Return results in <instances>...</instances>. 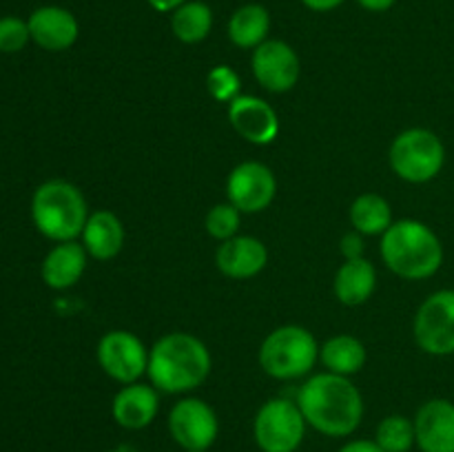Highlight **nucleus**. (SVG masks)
<instances>
[{
	"label": "nucleus",
	"instance_id": "393cba45",
	"mask_svg": "<svg viewBox=\"0 0 454 452\" xmlns=\"http://www.w3.org/2000/svg\"><path fill=\"white\" fill-rule=\"evenodd\" d=\"M372 441L384 452H411L417 448L415 421L403 415H388L380 421Z\"/></svg>",
	"mask_w": 454,
	"mask_h": 452
},
{
	"label": "nucleus",
	"instance_id": "ddd939ff",
	"mask_svg": "<svg viewBox=\"0 0 454 452\" xmlns=\"http://www.w3.org/2000/svg\"><path fill=\"white\" fill-rule=\"evenodd\" d=\"M229 122L247 142L266 146L278 140L279 118L273 106L255 96H239L229 105Z\"/></svg>",
	"mask_w": 454,
	"mask_h": 452
},
{
	"label": "nucleus",
	"instance_id": "2eb2a0df",
	"mask_svg": "<svg viewBox=\"0 0 454 452\" xmlns=\"http://www.w3.org/2000/svg\"><path fill=\"white\" fill-rule=\"evenodd\" d=\"M27 25H29L31 40L44 51H65L74 47L80 35V25L74 13L56 4H44L35 9L27 18Z\"/></svg>",
	"mask_w": 454,
	"mask_h": 452
},
{
	"label": "nucleus",
	"instance_id": "f03ea898",
	"mask_svg": "<svg viewBox=\"0 0 454 452\" xmlns=\"http://www.w3.org/2000/svg\"><path fill=\"white\" fill-rule=\"evenodd\" d=\"M207 344L189 332H168L149 350L151 386L167 394H184L200 388L211 375Z\"/></svg>",
	"mask_w": 454,
	"mask_h": 452
},
{
	"label": "nucleus",
	"instance_id": "f8f14e48",
	"mask_svg": "<svg viewBox=\"0 0 454 452\" xmlns=\"http://www.w3.org/2000/svg\"><path fill=\"white\" fill-rule=\"evenodd\" d=\"M253 75L270 93H286L297 84L301 74L300 56L284 40H266L253 49Z\"/></svg>",
	"mask_w": 454,
	"mask_h": 452
},
{
	"label": "nucleus",
	"instance_id": "2f4dec72",
	"mask_svg": "<svg viewBox=\"0 0 454 452\" xmlns=\"http://www.w3.org/2000/svg\"><path fill=\"white\" fill-rule=\"evenodd\" d=\"M395 3H397V0H357L359 7L366 9V12H372V13L388 12V9H393Z\"/></svg>",
	"mask_w": 454,
	"mask_h": 452
},
{
	"label": "nucleus",
	"instance_id": "1a4fd4ad",
	"mask_svg": "<svg viewBox=\"0 0 454 452\" xmlns=\"http://www.w3.org/2000/svg\"><path fill=\"white\" fill-rule=\"evenodd\" d=\"M168 434L184 452H208L220 434L215 410L198 397H184L168 412Z\"/></svg>",
	"mask_w": 454,
	"mask_h": 452
},
{
	"label": "nucleus",
	"instance_id": "a211bd4d",
	"mask_svg": "<svg viewBox=\"0 0 454 452\" xmlns=\"http://www.w3.org/2000/svg\"><path fill=\"white\" fill-rule=\"evenodd\" d=\"M89 253L84 251L82 244L60 242L47 253L43 261V282L53 291H65V288L75 286L87 269Z\"/></svg>",
	"mask_w": 454,
	"mask_h": 452
},
{
	"label": "nucleus",
	"instance_id": "4468645a",
	"mask_svg": "<svg viewBox=\"0 0 454 452\" xmlns=\"http://www.w3.org/2000/svg\"><path fill=\"white\" fill-rule=\"evenodd\" d=\"M412 421L421 452H454V401L450 399H428Z\"/></svg>",
	"mask_w": 454,
	"mask_h": 452
},
{
	"label": "nucleus",
	"instance_id": "0eeeda50",
	"mask_svg": "<svg viewBox=\"0 0 454 452\" xmlns=\"http://www.w3.org/2000/svg\"><path fill=\"white\" fill-rule=\"evenodd\" d=\"M304 415L297 401L275 397L257 410L253 421V439L262 452H297L306 437Z\"/></svg>",
	"mask_w": 454,
	"mask_h": 452
},
{
	"label": "nucleus",
	"instance_id": "a878e982",
	"mask_svg": "<svg viewBox=\"0 0 454 452\" xmlns=\"http://www.w3.org/2000/svg\"><path fill=\"white\" fill-rule=\"evenodd\" d=\"M239 224H242V211L235 208L231 202L213 207L211 211L207 213V220H204L207 233L211 235V238L220 239V242L235 238L239 230Z\"/></svg>",
	"mask_w": 454,
	"mask_h": 452
},
{
	"label": "nucleus",
	"instance_id": "39448f33",
	"mask_svg": "<svg viewBox=\"0 0 454 452\" xmlns=\"http://www.w3.org/2000/svg\"><path fill=\"white\" fill-rule=\"evenodd\" d=\"M317 357L319 346L313 332L295 323L275 328L260 346L262 370L279 381L306 377L317 363Z\"/></svg>",
	"mask_w": 454,
	"mask_h": 452
},
{
	"label": "nucleus",
	"instance_id": "dca6fc26",
	"mask_svg": "<svg viewBox=\"0 0 454 452\" xmlns=\"http://www.w3.org/2000/svg\"><path fill=\"white\" fill-rule=\"evenodd\" d=\"M160 390L136 381L115 393L111 403L114 421L124 430H145L155 421L160 412Z\"/></svg>",
	"mask_w": 454,
	"mask_h": 452
},
{
	"label": "nucleus",
	"instance_id": "bb28decb",
	"mask_svg": "<svg viewBox=\"0 0 454 452\" xmlns=\"http://www.w3.org/2000/svg\"><path fill=\"white\" fill-rule=\"evenodd\" d=\"M207 87L211 97H215L217 102H233L235 97H239V89H242V82H239V75L235 74L231 66L217 65L215 69H211V74L207 75Z\"/></svg>",
	"mask_w": 454,
	"mask_h": 452
},
{
	"label": "nucleus",
	"instance_id": "7c9ffc66",
	"mask_svg": "<svg viewBox=\"0 0 454 452\" xmlns=\"http://www.w3.org/2000/svg\"><path fill=\"white\" fill-rule=\"evenodd\" d=\"M346 0H301V4H304L306 9H310V12H317V13H324V12H333V9H337L340 4H344Z\"/></svg>",
	"mask_w": 454,
	"mask_h": 452
},
{
	"label": "nucleus",
	"instance_id": "aec40b11",
	"mask_svg": "<svg viewBox=\"0 0 454 452\" xmlns=\"http://www.w3.org/2000/svg\"><path fill=\"white\" fill-rule=\"evenodd\" d=\"M377 286V270L366 257L346 260L335 275V295L346 306H362L372 297Z\"/></svg>",
	"mask_w": 454,
	"mask_h": 452
},
{
	"label": "nucleus",
	"instance_id": "b1692460",
	"mask_svg": "<svg viewBox=\"0 0 454 452\" xmlns=\"http://www.w3.org/2000/svg\"><path fill=\"white\" fill-rule=\"evenodd\" d=\"M350 222L362 235H384L393 224L388 199L377 193H364L350 207Z\"/></svg>",
	"mask_w": 454,
	"mask_h": 452
},
{
	"label": "nucleus",
	"instance_id": "6e6552de",
	"mask_svg": "<svg viewBox=\"0 0 454 452\" xmlns=\"http://www.w3.org/2000/svg\"><path fill=\"white\" fill-rule=\"evenodd\" d=\"M417 346L433 357L454 355V291L442 288L424 300L412 322Z\"/></svg>",
	"mask_w": 454,
	"mask_h": 452
},
{
	"label": "nucleus",
	"instance_id": "412c9836",
	"mask_svg": "<svg viewBox=\"0 0 454 452\" xmlns=\"http://www.w3.org/2000/svg\"><path fill=\"white\" fill-rule=\"evenodd\" d=\"M269 31L270 13L264 4H242L229 20V38L239 49H257L269 40Z\"/></svg>",
	"mask_w": 454,
	"mask_h": 452
},
{
	"label": "nucleus",
	"instance_id": "cd10ccee",
	"mask_svg": "<svg viewBox=\"0 0 454 452\" xmlns=\"http://www.w3.org/2000/svg\"><path fill=\"white\" fill-rule=\"evenodd\" d=\"M29 40L31 34L27 20H22L18 16L0 18V51L18 53L27 47Z\"/></svg>",
	"mask_w": 454,
	"mask_h": 452
},
{
	"label": "nucleus",
	"instance_id": "9d476101",
	"mask_svg": "<svg viewBox=\"0 0 454 452\" xmlns=\"http://www.w3.org/2000/svg\"><path fill=\"white\" fill-rule=\"evenodd\" d=\"M98 363L118 384H136L149 370V350L129 331H111L98 341Z\"/></svg>",
	"mask_w": 454,
	"mask_h": 452
},
{
	"label": "nucleus",
	"instance_id": "6ab92c4d",
	"mask_svg": "<svg viewBox=\"0 0 454 452\" xmlns=\"http://www.w3.org/2000/svg\"><path fill=\"white\" fill-rule=\"evenodd\" d=\"M82 246L93 260H114L124 246V226L115 213L96 211L89 215L82 230Z\"/></svg>",
	"mask_w": 454,
	"mask_h": 452
},
{
	"label": "nucleus",
	"instance_id": "f3484780",
	"mask_svg": "<svg viewBox=\"0 0 454 452\" xmlns=\"http://www.w3.org/2000/svg\"><path fill=\"white\" fill-rule=\"evenodd\" d=\"M217 269L229 279H251L266 269L269 251L264 242L251 235H235L220 244L215 253Z\"/></svg>",
	"mask_w": 454,
	"mask_h": 452
},
{
	"label": "nucleus",
	"instance_id": "c85d7f7f",
	"mask_svg": "<svg viewBox=\"0 0 454 452\" xmlns=\"http://www.w3.org/2000/svg\"><path fill=\"white\" fill-rule=\"evenodd\" d=\"M341 255L346 257V260H359V257H364V239H362V233H346L344 238H341Z\"/></svg>",
	"mask_w": 454,
	"mask_h": 452
},
{
	"label": "nucleus",
	"instance_id": "f257e3e1",
	"mask_svg": "<svg viewBox=\"0 0 454 452\" xmlns=\"http://www.w3.org/2000/svg\"><path fill=\"white\" fill-rule=\"evenodd\" d=\"M297 406L309 428L324 437H350L364 419V397L357 386L350 377L328 370L304 381L297 393Z\"/></svg>",
	"mask_w": 454,
	"mask_h": 452
},
{
	"label": "nucleus",
	"instance_id": "c756f323",
	"mask_svg": "<svg viewBox=\"0 0 454 452\" xmlns=\"http://www.w3.org/2000/svg\"><path fill=\"white\" fill-rule=\"evenodd\" d=\"M337 452H384V450H381L375 441H371V439H353V441H346Z\"/></svg>",
	"mask_w": 454,
	"mask_h": 452
},
{
	"label": "nucleus",
	"instance_id": "9b49d317",
	"mask_svg": "<svg viewBox=\"0 0 454 452\" xmlns=\"http://www.w3.org/2000/svg\"><path fill=\"white\" fill-rule=\"evenodd\" d=\"M278 193V180L273 171L262 162H242L231 171L226 182L229 202L242 213H262L270 207Z\"/></svg>",
	"mask_w": 454,
	"mask_h": 452
},
{
	"label": "nucleus",
	"instance_id": "5701e85b",
	"mask_svg": "<svg viewBox=\"0 0 454 452\" xmlns=\"http://www.w3.org/2000/svg\"><path fill=\"white\" fill-rule=\"evenodd\" d=\"M213 29V12L202 0H186L171 13V31L180 43L198 44Z\"/></svg>",
	"mask_w": 454,
	"mask_h": 452
},
{
	"label": "nucleus",
	"instance_id": "473e14b6",
	"mask_svg": "<svg viewBox=\"0 0 454 452\" xmlns=\"http://www.w3.org/2000/svg\"><path fill=\"white\" fill-rule=\"evenodd\" d=\"M146 3H149L151 7L160 13H173L177 7H180V4H184L186 0H146Z\"/></svg>",
	"mask_w": 454,
	"mask_h": 452
},
{
	"label": "nucleus",
	"instance_id": "7ed1b4c3",
	"mask_svg": "<svg viewBox=\"0 0 454 452\" xmlns=\"http://www.w3.org/2000/svg\"><path fill=\"white\" fill-rule=\"evenodd\" d=\"M381 260L397 277L421 282L442 269L443 244L424 222L399 220L381 235Z\"/></svg>",
	"mask_w": 454,
	"mask_h": 452
},
{
	"label": "nucleus",
	"instance_id": "423d86ee",
	"mask_svg": "<svg viewBox=\"0 0 454 452\" xmlns=\"http://www.w3.org/2000/svg\"><path fill=\"white\" fill-rule=\"evenodd\" d=\"M388 160L397 177L411 184H426L442 173L446 164V146L430 129L412 127L395 137Z\"/></svg>",
	"mask_w": 454,
	"mask_h": 452
},
{
	"label": "nucleus",
	"instance_id": "4be33fe9",
	"mask_svg": "<svg viewBox=\"0 0 454 452\" xmlns=\"http://www.w3.org/2000/svg\"><path fill=\"white\" fill-rule=\"evenodd\" d=\"M319 359L328 372L350 377L366 366V346L353 335H335L319 348Z\"/></svg>",
	"mask_w": 454,
	"mask_h": 452
},
{
	"label": "nucleus",
	"instance_id": "20e7f679",
	"mask_svg": "<svg viewBox=\"0 0 454 452\" xmlns=\"http://www.w3.org/2000/svg\"><path fill=\"white\" fill-rule=\"evenodd\" d=\"M89 207L82 191L67 180H47L31 198V220L35 229L53 242H74L84 230Z\"/></svg>",
	"mask_w": 454,
	"mask_h": 452
}]
</instances>
